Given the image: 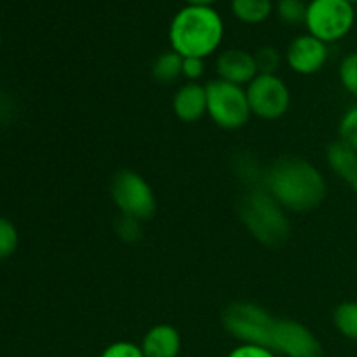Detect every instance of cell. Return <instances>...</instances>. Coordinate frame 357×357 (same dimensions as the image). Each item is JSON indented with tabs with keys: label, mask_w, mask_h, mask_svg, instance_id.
<instances>
[{
	"label": "cell",
	"mask_w": 357,
	"mask_h": 357,
	"mask_svg": "<svg viewBox=\"0 0 357 357\" xmlns=\"http://www.w3.org/2000/svg\"><path fill=\"white\" fill-rule=\"evenodd\" d=\"M338 135L342 142L351 145L357 152V105L349 108L342 117L340 126H338Z\"/></svg>",
	"instance_id": "cell-22"
},
{
	"label": "cell",
	"mask_w": 357,
	"mask_h": 357,
	"mask_svg": "<svg viewBox=\"0 0 357 357\" xmlns=\"http://www.w3.org/2000/svg\"><path fill=\"white\" fill-rule=\"evenodd\" d=\"M100 357H145V354H143L139 345L122 340L108 345Z\"/></svg>",
	"instance_id": "cell-23"
},
{
	"label": "cell",
	"mask_w": 357,
	"mask_h": 357,
	"mask_svg": "<svg viewBox=\"0 0 357 357\" xmlns=\"http://www.w3.org/2000/svg\"><path fill=\"white\" fill-rule=\"evenodd\" d=\"M347 2H351L352 6H354V3H357V0H347Z\"/></svg>",
	"instance_id": "cell-29"
},
{
	"label": "cell",
	"mask_w": 357,
	"mask_h": 357,
	"mask_svg": "<svg viewBox=\"0 0 357 357\" xmlns=\"http://www.w3.org/2000/svg\"><path fill=\"white\" fill-rule=\"evenodd\" d=\"M181 66H183V58L173 49L160 52L152 63V77L159 84H173L181 77Z\"/></svg>",
	"instance_id": "cell-16"
},
{
	"label": "cell",
	"mask_w": 357,
	"mask_h": 357,
	"mask_svg": "<svg viewBox=\"0 0 357 357\" xmlns=\"http://www.w3.org/2000/svg\"><path fill=\"white\" fill-rule=\"evenodd\" d=\"M271 351L286 357H323V347L316 335L293 319H278Z\"/></svg>",
	"instance_id": "cell-9"
},
{
	"label": "cell",
	"mask_w": 357,
	"mask_h": 357,
	"mask_svg": "<svg viewBox=\"0 0 357 357\" xmlns=\"http://www.w3.org/2000/svg\"><path fill=\"white\" fill-rule=\"evenodd\" d=\"M241 220L255 239L267 246H279L289 236L284 208L265 188H251L239 201Z\"/></svg>",
	"instance_id": "cell-3"
},
{
	"label": "cell",
	"mask_w": 357,
	"mask_h": 357,
	"mask_svg": "<svg viewBox=\"0 0 357 357\" xmlns=\"http://www.w3.org/2000/svg\"><path fill=\"white\" fill-rule=\"evenodd\" d=\"M326 160L337 176H340L347 183L354 181L357 176V152L351 145L342 139L331 143L326 150Z\"/></svg>",
	"instance_id": "cell-14"
},
{
	"label": "cell",
	"mask_w": 357,
	"mask_h": 357,
	"mask_svg": "<svg viewBox=\"0 0 357 357\" xmlns=\"http://www.w3.org/2000/svg\"><path fill=\"white\" fill-rule=\"evenodd\" d=\"M17 243H20V236H17L16 227L13 225V222L0 216V261L9 258L16 251Z\"/></svg>",
	"instance_id": "cell-21"
},
{
	"label": "cell",
	"mask_w": 357,
	"mask_h": 357,
	"mask_svg": "<svg viewBox=\"0 0 357 357\" xmlns=\"http://www.w3.org/2000/svg\"><path fill=\"white\" fill-rule=\"evenodd\" d=\"M354 21V6L347 0H310L307 6V31L324 44L344 38L352 30Z\"/></svg>",
	"instance_id": "cell-7"
},
{
	"label": "cell",
	"mask_w": 357,
	"mask_h": 357,
	"mask_svg": "<svg viewBox=\"0 0 357 357\" xmlns=\"http://www.w3.org/2000/svg\"><path fill=\"white\" fill-rule=\"evenodd\" d=\"M278 319L264 307L251 302H234L223 310L222 324L227 333L241 344L271 349Z\"/></svg>",
	"instance_id": "cell-4"
},
{
	"label": "cell",
	"mask_w": 357,
	"mask_h": 357,
	"mask_svg": "<svg viewBox=\"0 0 357 357\" xmlns=\"http://www.w3.org/2000/svg\"><path fill=\"white\" fill-rule=\"evenodd\" d=\"M307 6L305 0H278V14L286 24H305Z\"/></svg>",
	"instance_id": "cell-18"
},
{
	"label": "cell",
	"mask_w": 357,
	"mask_h": 357,
	"mask_svg": "<svg viewBox=\"0 0 357 357\" xmlns=\"http://www.w3.org/2000/svg\"><path fill=\"white\" fill-rule=\"evenodd\" d=\"M230 9L241 23L260 24L268 20L274 10V3L272 0H232Z\"/></svg>",
	"instance_id": "cell-15"
},
{
	"label": "cell",
	"mask_w": 357,
	"mask_h": 357,
	"mask_svg": "<svg viewBox=\"0 0 357 357\" xmlns=\"http://www.w3.org/2000/svg\"><path fill=\"white\" fill-rule=\"evenodd\" d=\"M173 112L180 121L197 122L208 114L206 86L199 82H187L174 93Z\"/></svg>",
	"instance_id": "cell-12"
},
{
	"label": "cell",
	"mask_w": 357,
	"mask_h": 357,
	"mask_svg": "<svg viewBox=\"0 0 357 357\" xmlns=\"http://www.w3.org/2000/svg\"><path fill=\"white\" fill-rule=\"evenodd\" d=\"M309 2H310V0H309Z\"/></svg>",
	"instance_id": "cell-31"
},
{
	"label": "cell",
	"mask_w": 357,
	"mask_h": 357,
	"mask_svg": "<svg viewBox=\"0 0 357 357\" xmlns=\"http://www.w3.org/2000/svg\"><path fill=\"white\" fill-rule=\"evenodd\" d=\"M206 96L209 119L225 131H237L244 128L253 115L248 103L246 87L236 86L216 77L206 84Z\"/></svg>",
	"instance_id": "cell-5"
},
{
	"label": "cell",
	"mask_w": 357,
	"mask_h": 357,
	"mask_svg": "<svg viewBox=\"0 0 357 357\" xmlns=\"http://www.w3.org/2000/svg\"><path fill=\"white\" fill-rule=\"evenodd\" d=\"M204 59L201 58H183V66H181V77L188 82H199L204 75Z\"/></svg>",
	"instance_id": "cell-25"
},
{
	"label": "cell",
	"mask_w": 357,
	"mask_h": 357,
	"mask_svg": "<svg viewBox=\"0 0 357 357\" xmlns=\"http://www.w3.org/2000/svg\"><path fill=\"white\" fill-rule=\"evenodd\" d=\"M330 56L328 44L310 33L293 38L286 51V63L298 75H314L324 68Z\"/></svg>",
	"instance_id": "cell-10"
},
{
	"label": "cell",
	"mask_w": 357,
	"mask_h": 357,
	"mask_svg": "<svg viewBox=\"0 0 357 357\" xmlns=\"http://www.w3.org/2000/svg\"><path fill=\"white\" fill-rule=\"evenodd\" d=\"M117 234L121 236V239L128 241V243H135L142 237V222L121 215L117 222Z\"/></svg>",
	"instance_id": "cell-24"
},
{
	"label": "cell",
	"mask_w": 357,
	"mask_h": 357,
	"mask_svg": "<svg viewBox=\"0 0 357 357\" xmlns=\"http://www.w3.org/2000/svg\"><path fill=\"white\" fill-rule=\"evenodd\" d=\"M187 6H206V7H213V3L218 2V0H185Z\"/></svg>",
	"instance_id": "cell-27"
},
{
	"label": "cell",
	"mask_w": 357,
	"mask_h": 357,
	"mask_svg": "<svg viewBox=\"0 0 357 357\" xmlns=\"http://www.w3.org/2000/svg\"><path fill=\"white\" fill-rule=\"evenodd\" d=\"M110 195L122 216L146 222L155 215L157 199L152 185L136 171H119L112 178Z\"/></svg>",
	"instance_id": "cell-6"
},
{
	"label": "cell",
	"mask_w": 357,
	"mask_h": 357,
	"mask_svg": "<svg viewBox=\"0 0 357 357\" xmlns=\"http://www.w3.org/2000/svg\"><path fill=\"white\" fill-rule=\"evenodd\" d=\"M265 190L284 209L310 211L326 197V181L312 162L300 157H282L265 173Z\"/></svg>",
	"instance_id": "cell-1"
},
{
	"label": "cell",
	"mask_w": 357,
	"mask_h": 357,
	"mask_svg": "<svg viewBox=\"0 0 357 357\" xmlns=\"http://www.w3.org/2000/svg\"><path fill=\"white\" fill-rule=\"evenodd\" d=\"M227 357H278V354L271 349L261 347V345L239 344L234 351H230V354Z\"/></svg>",
	"instance_id": "cell-26"
},
{
	"label": "cell",
	"mask_w": 357,
	"mask_h": 357,
	"mask_svg": "<svg viewBox=\"0 0 357 357\" xmlns=\"http://www.w3.org/2000/svg\"><path fill=\"white\" fill-rule=\"evenodd\" d=\"M251 114L265 121H278L291 105V93L279 75H257L246 86Z\"/></svg>",
	"instance_id": "cell-8"
},
{
	"label": "cell",
	"mask_w": 357,
	"mask_h": 357,
	"mask_svg": "<svg viewBox=\"0 0 357 357\" xmlns=\"http://www.w3.org/2000/svg\"><path fill=\"white\" fill-rule=\"evenodd\" d=\"M352 188H354V192H356V194H357V176L354 178V181H352Z\"/></svg>",
	"instance_id": "cell-28"
},
{
	"label": "cell",
	"mask_w": 357,
	"mask_h": 357,
	"mask_svg": "<svg viewBox=\"0 0 357 357\" xmlns=\"http://www.w3.org/2000/svg\"><path fill=\"white\" fill-rule=\"evenodd\" d=\"M225 24L218 10L206 6H185L169 24V44L181 58L206 59L218 51Z\"/></svg>",
	"instance_id": "cell-2"
},
{
	"label": "cell",
	"mask_w": 357,
	"mask_h": 357,
	"mask_svg": "<svg viewBox=\"0 0 357 357\" xmlns=\"http://www.w3.org/2000/svg\"><path fill=\"white\" fill-rule=\"evenodd\" d=\"M338 77L349 94L357 98V52H351L345 56L338 68Z\"/></svg>",
	"instance_id": "cell-20"
},
{
	"label": "cell",
	"mask_w": 357,
	"mask_h": 357,
	"mask_svg": "<svg viewBox=\"0 0 357 357\" xmlns=\"http://www.w3.org/2000/svg\"><path fill=\"white\" fill-rule=\"evenodd\" d=\"M215 66L218 79L241 87H246L258 75L253 52H248L244 49H227L220 52Z\"/></svg>",
	"instance_id": "cell-11"
},
{
	"label": "cell",
	"mask_w": 357,
	"mask_h": 357,
	"mask_svg": "<svg viewBox=\"0 0 357 357\" xmlns=\"http://www.w3.org/2000/svg\"><path fill=\"white\" fill-rule=\"evenodd\" d=\"M333 324L345 338L357 342V302H344L335 309Z\"/></svg>",
	"instance_id": "cell-17"
},
{
	"label": "cell",
	"mask_w": 357,
	"mask_h": 357,
	"mask_svg": "<svg viewBox=\"0 0 357 357\" xmlns=\"http://www.w3.org/2000/svg\"><path fill=\"white\" fill-rule=\"evenodd\" d=\"M0 45H2V33H0Z\"/></svg>",
	"instance_id": "cell-30"
},
{
	"label": "cell",
	"mask_w": 357,
	"mask_h": 357,
	"mask_svg": "<svg viewBox=\"0 0 357 357\" xmlns=\"http://www.w3.org/2000/svg\"><path fill=\"white\" fill-rule=\"evenodd\" d=\"M255 61H257L258 75H278V70L281 66V52L272 45H264L253 52Z\"/></svg>",
	"instance_id": "cell-19"
},
{
	"label": "cell",
	"mask_w": 357,
	"mask_h": 357,
	"mask_svg": "<svg viewBox=\"0 0 357 357\" xmlns=\"http://www.w3.org/2000/svg\"><path fill=\"white\" fill-rule=\"evenodd\" d=\"M139 347L145 357H178L181 351L180 331L171 324H157L146 331Z\"/></svg>",
	"instance_id": "cell-13"
}]
</instances>
